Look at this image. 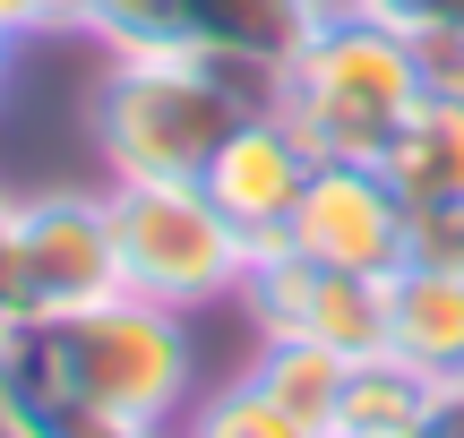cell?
<instances>
[{"mask_svg": "<svg viewBox=\"0 0 464 438\" xmlns=\"http://www.w3.org/2000/svg\"><path fill=\"white\" fill-rule=\"evenodd\" d=\"M189 395V309L103 292L69 319H0V413L17 438H164Z\"/></svg>", "mask_w": 464, "mask_h": 438, "instance_id": "1", "label": "cell"}, {"mask_svg": "<svg viewBox=\"0 0 464 438\" xmlns=\"http://www.w3.org/2000/svg\"><path fill=\"white\" fill-rule=\"evenodd\" d=\"M276 103V78L224 69L207 52H112L95 86V155L112 181H198L249 112Z\"/></svg>", "mask_w": 464, "mask_h": 438, "instance_id": "2", "label": "cell"}, {"mask_svg": "<svg viewBox=\"0 0 464 438\" xmlns=\"http://www.w3.org/2000/svg\"><path fill=\"white\" fill-rule=\"evenodd\" d=\"M430 95V61L404 34H387L379 17L327 9L318 34L284 61L276 103L266 112L318 155V164H387V147L404 138V120Z\"/></svg>", "mask_w": 464, "mask_h": 438, "instance_id": "3", "label": "cell"}, {"mask_svg": "<svg viewBox=\"0 0 464 438\" xmlns=\"http://www.w3.org/2000/svg\"><path fill=\"white\" fill-rule=\"evenodd\" d=\"M103 215H112L121 292H147L164 309L241 301L249 241L216 215V198L198 181H112L103 189Z\"/></svg>", "mask_w": 464, "mask_h": 438, "instance_id": "4", "label": "cell"}, {"mask_svg": "<svg viewBox=\"0 0 464 438\" xmlns=\"http://www.w3.org/2000/svg\"><path fill=\"white\" fill-rule=\"evenodd\" d=\"M121 292L112 258V215L103 189H52V198H17L9 215V319H69V309Z\"/></svg>", "mask_w": 464, "mask_h": 438, "instance_id": "5", "label": "cell"}, {"mask_svg": "<svg viewBox=\"0 0 464 438\" xmlns=\"http://www.w3.org/2000/svg\"><path fill=\"white\" fill-rule=\"evenodd\" d=\"M241 309L258 336H310L344 361H379L387 353V275H344V267H310L293 250H249L241 275Z\"/></svg>", "mask_w": 464, "mask_h": 438, "instance_id": "6", "label": "cell"}, {"mask_svg": "<svg viewBox=\"0 0 464 438\" xmlns=\"http://www.w3.org/2000/svg\"><path fill=\"white\" fill-rule=\"evenodd\" d=\"M413 241L421 224L404 206V189L387 181V164H318L276 250L310 258V267H344V275H396L413 258Z\"/></svg>", "mask_w": 464, "mask_h": 438, "instance_id": "7", "label": "cell"}, {"mask_svg": "<svg viewBox=\"0 0 464 438\" xmlns=\"http://www.w3.org/2000/svg\"><path fill=\"white\" fill-rule=\"evenodd\" d=\"M310 172H318V155L301 147L276 112H249L241 129L216 147V164L198 172V189L216 198V215L249 241V250H266V241H284V224H293Z\"/></svg>", "mask_w": 464, "mask_h": 438, "instance_id": "8", "label": "cell"}, {"mask_svg": "<svg viewBox=\"0 0 464 438\" xmlns=\"http://www.w3.org/2000/svg\"><path fill=\"white\" fill-rule=\"evenodd\" d=\"M387 353L464 395V258L413 250L387 275Z\"/></svg>", "mask_w": 464, "mask_h": 438, "instance_id": "9", "label": "cell"}, {"mask_svg": "<svg viewBox=\"0 0 464 438\" xmlns=\"http://www.w3.org/2000/svg\"><path fill=\"white\" fill-rule=\"evenodd\" d=\"M172 9H181L189 52H207L224 69H249V78H284V61L318 34V17L335 0H172Z\"/></svg>", "mask_w": 464, "mask_h": 438, "instance_id": "10", "label": "cell"}, {"mask_svg": "<svg viewBox=\"0 0 464 438\" xmlns=\"http://www.w3.org/2000/svg\"><path fill=\"white\" fill-rule=\"evenodd\" d=\"M387 181L404 189L421 233L464 215V86H430V95H421V112L404 120V138L387 147Z\"/></svg>", "mask_w": 464, "mask_h": 438, "instance_id": "11", "label": "cell"}, {"mask_svg": "<svg viewBox=\"0 0 464 438\" xmlns=\"http://www.w3.org/2000/svg\"><path fill=\"white\" fill-rule=\"evenodd\" d=\"M439 413H456V387H439V378L404 370L396 353H379V361H353L344 413H335V422L370 430V438H413V430H430Z\"/></svg>", "mask_w": 464, "mask_h": 438, "instance_id": "12", "label": "cell"}, {"mask_svg": "<svg viewBox=\"0 0 464 438\" xmlns=\"http://www.w3.org/2000/svg\"><path fill=\"white\" fill-rule=\"evenodd\" d=\"M249 378H258V387L276 395L293 422L327 430L335 413H344V378H353V361H344V353H327V344H310V336H258V353H249Z\"/></svg>", "mask_w": 464, "mask_h": 438, "instance_id": "13", "label": "cell"}, {"mask_svg": "<svg viewBox=\"0 0 464 438\" xmlns=\"http://www.w3.org/2000/svg\"><path fill=\"white\" fill-rule=\"evenodd\" d=\"M164 438H318V430L293 422V413H284L276 395L241 370V378H224L216 395H189V413H181Z\"/></svg>", "mask_w": 464, "mask_h": 438, "instance_id": "14", "label": "cell"}, {"mask_svg": "<svg viewBox=\"0 0 464 438\" xmlns=\"http://www.w3.org/2000/svg\"><path fill=\"white\" fill-rule=\"evenodd\" d=\"M353 17H379L387 34L430 61V86H464V0H335Z\"/></svg>", "mask_w": 464, "mask_h": 438, "instance_id": "15", "label": "cell"}, {"mask_svg": "<svg viewBox=\"0 0 464 438\" xmlns=\"http://www.w3.org/2000/svg\"><path fill=\"white\" fill-rule=\"evenodd\" d=\"M44 26H78V0H0V34H44Z\"/></svg>", "mask_w": 464, "mask_h": 438, "instance_id": "16", "label": "cell"}, {"mask_svg": "<svg viewBox=\"0 0 464 438\" xmlns=\"http://www.w3.org/2000/svg\"><path fill=\"white\" fill-rule=\"evenodd\" d=\"M413 250H439V258H464V215H448V224H430V233L413 241Z\"/></svg>", "mask_w": 464, "mask_h": 438, "instance_id": "17", "label": "cell"}, {"mask_svg": "<svg viewBox=\"0 0 464 438\" xmlns=\"http://www.w3.org/2000/svg\"><path fill=\"white\" fill-rule=\"evenodd\" d=\"M318 438H370V430H344V422H327V430H318Z\"/></svg>", "mask_w": 464, "mask_h": 438, "instance_id": "18", "label": "cell"}, {"mask_svg": "<svg viewBox=\"0 0 464 438\" xmlns=\"http://www.w3.org/2000/svg\"><path fill=\"white\" fill-rule=\"evenodd\" d=\"M9 43H17V34H0V86H9Z\"/></svg>", "mask_w": 464, "mask_h": 438, "instance_id": "19", "label": "cell"}, {"mask_svg": "<svg viewBox=\"0 0 464 438\" xmlns=\"http://www.w3.org/2000/svg\"><path fill=\"white\" fill-rule=\"evenodd\" d=\"M456 405H464V395H456Z\"/></svg>", "mask_w": 464, "mask_h": 438, "instance_id": "20", "label": "cell"}]
</instances>
